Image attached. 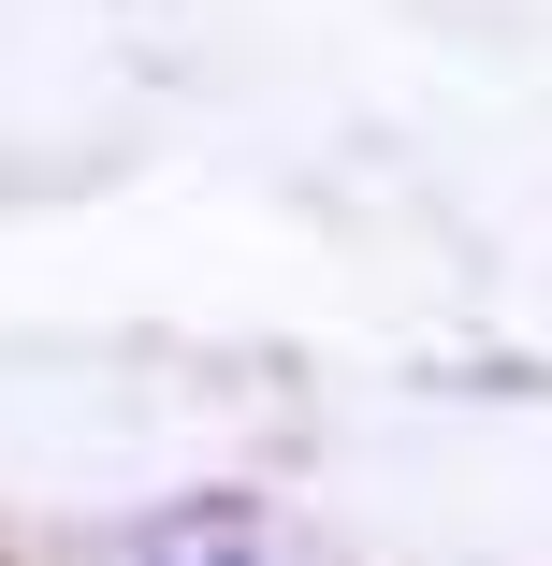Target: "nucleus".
<instances>
[{
    "label": "nucleus",
    "mask_w": 552,
    "mask_h": 566,
    "mask_svg": "<svg viewBox=\"0 0 552 566\" xmlns=\"http://www.w3.org/2000/svg\"><path fill=\"white\" fill-rule=\"evenodd\" d=\"M132 566H277V523L262 509H160L132 537Z\"/></svg>",
    "instance_id": "obj_1"
}]
</instances>
